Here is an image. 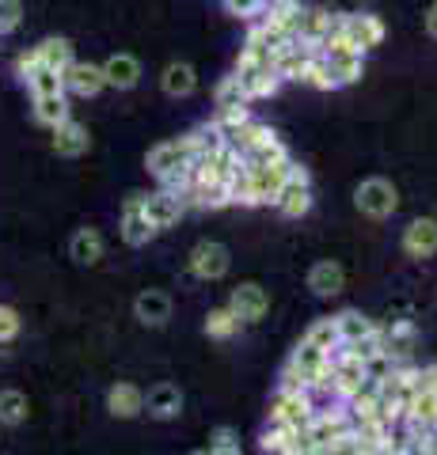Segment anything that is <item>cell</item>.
Listing matches in <instances>:
<instances>
[{
    "label": "cell",
    "mask_w": 437,
    "mask_h": 455,
    "mask_svg": "<svg viewBox=\"0 0 437 455\" xmlns=\"http://www.w3.org/2000/svg\"><path fill=\"white\" fill-rule=\"evenodd\" d=\"M430 436H433V444H437V425H433V429H430Z\"/></svg>",
    "instance_id": "48"
},
{
    "label": "cell",
    "mask_w": 437,
    "mask_h": 455,
    "mask_svg": "<svg viewBox=\"0 0 437 455\" xmlns=\"http://www.w3.org/2000/svg\"><path fill=\"white\" fill-rule=\"evenodd\" d=\"M301 84H308V88H316V92H338V84H335L331 68H328V61H323V53H320V50L308 57V68H304Z\"/></svg>",
    "instance_id": "34"
},
{
    "label": "cell",
    "mask_w": 437,
    "mask_h": 455,
    "mask_svg": "<svg viewBox=\"0 0 437 455\" xmlns=\"http://www.w3.org/2000/svg\"><path fill=\"white\" fill-rule=\"evenodd\" d=\"M312 451H316V448H312V440H308V433H297L278 455H312Z\"/></svg>",
    "instance_id": "44"
},
{
    "label": "cell",
    "mask_w": 437,
    "mask_h": 455,
    "mask_svg": "<svg viewBox=\"0 0 437 455\" xmlns=\"http://www.w3.org/2000/svg\"><path fill=\"white\" fill-rule=\"evenodd\" d=\"M160 232L152 228V220L145 217V194H130L122 202V239L130 247H149Z\"/></svg>",
    "instance_id": "7"
},
{
    "label": "cell",
    "mask_w": 437,
    "mask_h": 455,
    "mask_svg": "<svg viewBox=\"0 0 437 455\" xmlns=\"http://www.w3.org/2000/svg\"><path fill=\"white\" fill-rule=\"evenodd\" d=\"M403 254L407 259H433L437 254V220L433 217H418L403 228Z\"/></svg>",
    "instance_id": "11"
},
{
    "label": "cell",
    "mask_w": 437,
    "mask_h": 455,
    "mask_svg": "<svg viewBox=\"0 0 437 455\" xmlns=\"http://www.w3.org/2000/svg\"><path fill=\"white\" fill-rule=\"evenodd\" d=\"M274 205L281 217H289V220H301L304 212L312 209V175H308L301 164H289V179H286V187L278 190Z\"/></svg>",
    "instance_id": "4"
},
{
    "label": "cell",
    "mask_w": 437,
    "mask_h": 455,
    "mask_svg": "<svg viewBox=\"0 0 437 455\" xmlns=\"http://www.w3.org/2000/svg\"><path fill=\"white\" fill-rule=\"evenodd\" d=\"M426 35H430V38H437V0L426 8Z\"/></svg>",
    "instance_id": "45"
},
{
    "label": "cell",
    "mask_w": 437,
    "mask_h": 455,
    "mask_svg": "<svg viewBox=\"0 0 437 455\" xmlns=\"http://www.w3.org/2000/svg\"><path fill=\"white\" fill-rule=\"evenodd\" d=\"M134 311L145 326H164L167 319H172V296L160 292V289H145L134 300Z\"/></svg>",
    "instance_id": "23"
},
{
    "label": "cell",
    "mask_w": 437,
    "mask_h": 455,
    "mask_svg": "<svg viewBox=\"0 0 437 455\" xmlns=\"http://www.w3.org/2000/svg\"><path fill=\"white\" fill-rule=\"evenodd\" d=\"M23 23V4L20 0H0V35H12Z\"/></svg>",
    "instance_id": "39"
},
{
    "label": "cell",
    "mask_w": 437,
    "mask_h": 455,
    "mask_svg": "<svg viewBox=\"0 0 437 455\" xmlns=\"http://www.w3.org/2000/svg\"><path fill=\"white\" fill-rule=\"evenodd\" d=\"M229 307L239 315V323H259V319H266V311H271V296H266L263 284L244 281V284H236L232 289Z\"/></svg>",
    "instance_id": "10"
},
{
    "label": "cell",
    "mask_w": 437,
    "mask_h": 455,
    "mask_svg": "<svg viewBox=\"0 0 437 455\" xmlns=\"http://www.w3.org/2000/svg\"><path fill=\"white\" fill-rule=\"evenodd\" d=\"M304 341H312V346H320V349L335 353L338 346H343V341H338V331H335V315H331V319H316L312 326H308Z\"/></svg>",
    "instance_id": "36"
},
{
    "label": "cell",
    "mask_w": 437,
    "mask_h": 455,
    "mask_svg": "<svg viewBox=\"0 0 437 455\" xmlns=\"http://www.w3.org/2000/svg\"><path fill=\"white\" fill-rule=\"evenodd\" d=\"M354 205L369 220H388L392 212L400 209V194H396V187H392L388 179H365V182H358V190H354Z\"/></svg>",
    "instance_id": "5"
},
{
    "label": "cell",
    "mask_w": 437,
    "mask_h": 455,
    "mask_svg": "<svg viewBox=\"0 0 437 455\" xmlns=\"http://www.w3.org/2000/svg\"><path fill=\"white\" fill-rule=\"evenodd\" d=\"M232 73L239 76V84H244V92H247L251 103H255V99L278 95V88L286 84V80L274 73V65H247V68H232Z\"/></svg>",
    "instance_id": "14"
},
{
    "label": "cell",
    "mask_w": 437,
    "mask_h": 455,
    "mask_svg": "<svg viewBox=\"0 0 437 455\" xmlns=\"http://www.w3.org/2000/svg\"><path fill=\"white\" fill-rule=\"evenodd\" d=\"M27 88H31V95H53V92H65L61 88V73H53V68H46V65H38L31 76L23 80Z\"/></svg>",
    "instance_id": "37"
},
{
    "label": "cell",
    "mask_w": 437,
    "mask_h": 455,
    "mask_svg": "<svg viewBox=\"0 0 437 455\" xmlns=\"http://www.w3.org/2000/svg\"><path fill=\"white\" fill-rule=\"evenodd\" d=\"M209 455H244L239 448H209Z\"/></svg>",
    "instance_id": "46"
},
{
    "label": "cell",
    "mask_w": 437,
    "mask_h": 455,
    "mask_svg": "<svg viewBox=\"0 0 437 455\" xmlns=\"http://www.w3.org/2000/svg\"><path fill=\"white\" fill-rule=\"evenodd\" d=\"M190 145H187V137H175V140H160V145H152L149 156H145V167H149V175L160 182V190H172L179 194V202H182V194L190 190Z\"/></svg>",
    "instance_id": "1"
},
{
    "label": "cell",
    "mask_w": 437,
    "mask_h": 455,
    "mask_svg": "<svg viewBox=\"0 0 437 455\" xmlns=\"http://www.w3.org/2000/svg\"><path fill=\"white\" fill-rule=\"evenodd\" d=\"M304 433H308V440H312V448H331L335 440L354 433V421H350L346 403H320Z\"/></svg>",
    "instance_id": "3"
},
{
    "label": "cell",
    "mask_w": 437,
    "mask_h": 455,
    "mask_svg": "<svg viewBox=\"0 0 437 455\" xmlns=\"http://www.w3.org/2000/svg\"><path fill=\"white\" fill-rule=\"evenodd\" d=\"M53 152L65 156V160H77V156H84L92 148V133H88V125L77 122V118H65L61 125H53Z\"/></svg>",
    "instance_id": "13"
},
{
    "label": "cell",
    "mask_w": 437,
    "mask_h": 455,
    "mask_svg": "<svg viewBox=\"0 0 437 455\" xmlns=\"http://www.w3.org/2000/svg\"><path fill=\"white\" fill-rule=\"evenodd\" d=\"M190 455H209V451H190Z\"/></svg>",
    "instance_id": "49"
},
{
    "label": "cell",
    "mask_w": 437,
    "mask_h": 455,
    "mask_svg": "<svg viewBox=\"0 0 437 455\" xmlns=\"http://www.w3.org/2000/svg\"><path fill=\"white\" fill-rule=\"evenodd\" d=\"M145 414L157 418V421H172L182 414V391L175 383H157L149 395H145Z\"/></svg>",
    "instance_id": "20"
},
{
    "label": "cell",
    "mask_w": 437,
    "mask_h": 455,
    "mask_svg": "<svg viewBox=\"0 0 437 455\" xmlns=\"http://www.w3.org/2000/svg\"><path fill=\"white\" fill-rule=\"evenodd\" d=\"M160 88H164V95H172V99L194 95V92H198V68H194L190 61H172V65H164Z\"/></svg>",
    "instance_id": "19"
},
{
    "label": "cell",
    "mask_w": 437,
    "mask_h": 455,
    "mask_svg": "<svg viewBox=\"0 0 437 455\" xmlns=\"http://www.w3.org/2000/svg\"><path fill=\"white\" fill-rule=\"evenodd\" d=\"M297 433H304V429H293V425H271V421H266V429H263V436H259V448H263L266 455H278Z\"/></svg>",
    "instance_id": "35"
},
{
    "label": "cell",
    "mask_w": 437,
    "mask_h": 455,
    "mask_svg": "<svg viewBox=\"0 0 437 455\" xmlns=\"http://www.w3.org/2000/svg\"><path fill=\"white\" fill-rule=\"evenodd\" d=\"M209 448H239V436L232 425H217V429L209 433Z\"/></svg>",
    "instance_id": "42"
},
{
    "label": "cell",
    "mask_w": 437,
    "mask_h": 455,
    "mask_svg": "<svg viewBox=\"0 0 437 455\" xmlns=\"http://www.w3.org/2000/svg\"><path fill=\"white\" fill-rule=\"evenodd\" d=\"M335 331H338V341H358L365 334H373L376 323L369 315H361V311H338V315H335Z\"/></svg>",
    "instance_id": "27"
},
{
    "label": "cell",
    "mask_w": 437,
    "mask_h": 455,
    "mask_svg": "<svg viewBox=\"0 0 437 455\" xmlns=\"http://www.w3.org/2000/svg\"><path fill=\"white\" fill-rule=\"evenodd\" d=\"M335 23H338V12L323 8V4H304L301 8V35L297 38L308 42V46H320Z\"/></svg>",
    "instance_id": "18"
},
{
    "label": "cell",
    "mask_w": 437,
    "mask_h": 455,
    "mask_svg": "<svg viewBox=\"0 0 437 455\" xmlns=\"http://www.w3.org/2000/svg\"><path fill=\"white\" fill-rule=\"evenodd\" d=\"M103 254H107V243L95 228H77L73 239H69V259L77 266H95L103 262Z\"/></svg>",
    "instance_id": "21"
},
{
    "label": "cell",
    "mask_w": 437,
    "mask_h": 455,
    "mask_svg": "<svg viewBox=\"0 0 437 455\" xmlns=\"http://www.w3.org/2000/svg\"><path fill=\"white\" fill-rule=\"evenodd\" d=\"M308 289H312V296H320V300H331V296H338V292L346 289L343 266L331 262V259L316 262L312 269H308Z\"/></svg>",
    "instance_id": "16"
},
{
    "label": "cell",
    "mask_w": 437,
    "mask_h": 455,
    "mask_svg": "<svg viewBox=\"0 0 437 455\" xmlns=\"http://www.w3.org/2000/svg\"><path fill=\"white\" fill-rule=\"evenodd\" d=\"M271 133H274V130H271V125H266V122H255V118H247V122L239 125V130H236V133L229 137V145H232V148H236L239 156H247L251 148L259 145L263 137H271Z\"/></svg>",
    "instance_id": "33"
},
{
    "label": "cell",
    "mask_w": 437,
    "mask_h": 455,
    "mask_svg": "<svg viewBox=\"0 0 437 455\" xmlns=\"http://www.w3.org/2000/svg\"><path fill=\"white\" fill-rule=\"evenodd\" d=\"M384 331V349H388V357L392 361H407L411 357V349H415V341H418V331H415V323H407V319H396L392 326H380Z\"/></svg>",
    "instance_id": "24"
},
{
    "label": "cell",
    "mask_w": 437,
    "mask_h": 455,
    "mask_svg": "<svg viewBox=\"0 0 437 455\" xmlns=\"http://www.w3.org/2000/svg\"><path fill=\"white\" fill-rule=\"evenodd\" d=\"M20 311L16 307H8V304H0V346L4 341H16L20 338Z\"/></svg>",
    "instance_id": "40"
},
{
    "label": "cell",
    "mask_w": 437,
    "mask_h": 455,
    "mask_svg": "<svg viewBox=\"0 0 437 455\" xmlns=\"http://www.w3.org/2000/svg\"><path fill=\"white\" fill-rule=\"evenodd\" d=\"M338 23H343L346 38L354 42V50L369 53L376 50L380 42H384V23H380V16H373V12H350V16H338Z\"/></svg>",
    "instance_id": "8"
},
{
    "label": "cell",
    "mask_w": 437,
    "mask_h": 455,
    "mask_svg": "<svg viewBox=\"0 0 437 455\" xmlns=\"http://www.w3.org/2000/svg\"><path fill=\"white\" fill-rule=\"evenodd\" d=\"M407 418L433 429L437 425V391H411V398H407Z\"/></svg>",
    "instance_id": "31"
},
{
    "label": "cell",
    "mask_w": 437,
    "mask_h": 455,
    "mask_svg": "<svg viewBox=\"0 0 437 455\" xmlns=\"http://www.w3.org/2000/svg\"><path fill=\"white\" fill-rule=\"evenodd\" d=\"M38 57H42V65H46V68H53V73H65V68L77 61V50H73V42H69V38L53 35V38L38 42Z\"/></svg>",
    "instance_id": "26"
},
{
    "label": "cell",
    "mask_w": 437,
    "mask_h": 455,
    "mask_svg": "<svg viewBox=\"0 0 437 455\" xmlns=\"http://www.w3.org/2000/svg\"><path fill=\"white\" fill-rule=\"evenodd\" d=\"M103 80H107V88L134 92L141 84V61L134 53H110L103 61Z\"/></svg>",
    "instance_id": "15"
},
{
    "label": "cell",
    "mask_w": 437,
    "mask_h": 455,
    "mask_svg": "<svg viewBox=\"0 0 437 455\" xmlns=\"http://www.w3.org/2000/svg\"><path fill=\"white\" fill-rule=\"evenodd\" d=\"M65 118H73L69 114V95L65 92H53V95H35V122L53 130V125H61Z\"/></svg>",
    "instance_id": "25"
},
{
    "label": "cell",
    "mask_w": 437,
    "mask_h": 455,
    "mask_svg": "<svg viewBox=\"0 0 437 455\" xmlns=\"http://www.w3.org/2000/svg\"><path fill=\"white\" fill-rule=\"evenodd\" d=\"M229 266H232L229 247L214 243V239H202V243L190 251V259H187V269L198 281H221L224 274H229Z\"/></svg>",
    "instance_id": "6"
},
{
    "label": "cell",
    "mask_w": 437,
    "mask_h": 455,
    "mask_svg": "<svg viewBox=\"0 0 437 455\" xmlns=\"http://www.w3.org/2000/svg\"><path fill=\"white\" fill-rule=\"evenodd\" d=\"M281 160H289V152H286V145H281V137H278V133L263 137L259 145L244 156V164H247V167H266V164H281Z\"/></svg>",
    "instance_id": "29"
},
{
    "label": "cell",
    "mask_w": 437,
    "mask_h": 455,
    "mask_svg": "<svg viewBox=\"0 0 437 455\" xmlns=\"http://www.w3.org/2000/svg\"><path fill=\"white\" fill-rule=\"evenodd\" d=\"M214 107H217V110H232V107H251V99H247L244 84H239V76H236V73H232V76H224V80L217 84V92H214Z\"/></svg>",
    "instance_id": "32"
},
{
    "label": "cell",
    "mask_w": 437,
    "mask_h": 455,
    "mask_svg": "<svg viewBox=\"0 0 437 455\" xmlns=\"http://www.w3.org/2000/svg\"><path fill=\"white\" fill-rule=\"evenodd\" d=\"M316 395L301 391V387H278L271 398V410H266V421L271 425H293V429H308V421L316 414Z\"/></svg>",
    "instance_id": "2"
},
{
    "label": "cell",
    "mask_w": 437,
    "mask_h": 455,
    "mask_svg": "<svg viewBox=\"0 0 437 455\" xmlns=\"http://www.w3.org/2000/svg\"><path fill=\"white\" fill-rule=\"evenodd\" d=\"M312 455H335V451H331V448H316Z\"/></svg>",
    "instance_id": "47"
},
{
    "label": "cell",
    "mask_w": 437,
    "mask_h": 455,
    "mask_svg": "<svg viewBox=\"0 0 437 455\" xmlns=\"http://www.w3.org/2000/svg\"><path fill=\"white\" fill-rule=\"evenodd\" d=\"M323 61H328L338 88H350V84H358L365 76V53L358 50H331V53H323Z\"/></svg>",
    "instance_id": "17"
},
{
    "label": "cell",
    "mask_w": 437,
    "mask_h": 455,
    "mask_svg": "<svg viewBox=\"0 0 437 455\" xmlns=\"http://www.w3.org/2000/svg\"><path fill=\"white\" fill-rule=\"evenodd\" d=\"M247 118H251V110H247V107H232V110H217V114H214V125H217L224 137H232Z\"/></svg>",
    "instance_id": "38"
},
{
    "label": "cell",
    "mask_w": 437,
    "mask_h": 455,
    "mask_svg": "<svg viewBox=\"0 0 437 455\" xmlns=\"http://www.w3.org/2000/svg\"><path fill=\"white\" fill-rule=\"evenodd\" d=\"M38 65H42V57H38V46H31L27 53H20V57H16V76H20V80H27V76H31Z\"/></svg>",
    "instance_id": "43"
},
{
    "label": "cell",
    "mask_w": 437,
    "mask_h": 455,
    "mask_svg": "<svg viewBox=\"0 0 437 455\" xmlns=\"http://www.w3.org/2000/svg\"><path fill=\"white\" fill-rule=\"evenodd\" d=\"M61 88L65 95H77V99H95L103 88H107V80H103V65H92V61H73L61 73Z\"/></svg>",
    "instance_id": "9"
},
{
    "label": "cell",
    "mask_w": 437,
    "mask_h": 455,
    "mask_svg": "<svg viewBox=\"0 0 437 455\" xmlns=\"http://www.w3.org/2000/svg\"><path fill=\"white\" fill-rule=\"evenodd\" d=\"M107 410L115 418H122V421L145 414V391L134 387V383H115V387L107 391Z\"/></svg>",
    "instance_id": "22"
},
{
    "label": "cell",
    "mask_w": 437,
    "mask_h": 455,
    "mask_svg": "<svg viewBox=\"0 0 437 455\" xmlns=\"http://www.w3.org/2000/svg\"><path fill=\"white\" fill-rule=\"evenodd\" d=\"M239 326H244V323H239V315H236L229 304H224V307H214V311L206 315V334L214 338V341H229V338H236Z\"/></svg>",
    "instance_id": "28"
},
{
    "label": "cell",
    "mask_w": 437,
    "mask_h": 455,
    "mask_svg": "<svg viewBox=\"0 0 437 455\" xmlns=\"http://www.w3.org/2000/svg\"><path fill=\"white\" fill-rule=\"evenodd\" d=\"M182 212H187V205L179 202V194H172V190H152V194H145V217L152 220L157 232L175 228L182 220Z\"/></svg>",
    "instance_id": "12"
},
{
    "label": "cell",
    "mask_w": 437,
    "mask_h": 455,
    "mask_svg": "<svg viewBox=\"0 0 437 455\" xmlns=\"http://www.w3.org/2000/svg\"><path fill=\"white\" fill-rule=\"evenodd\" d=\"M27 414H31V403H27L23 391H16V387L0 391V425H23Z\"/></svg>",
    "instance_id": "30"
},
{
    "label": "cell",
    "mask_w": 437,
    "mask_h": 455,
    "mask_svg": "<svg viewBox=\"0 0 437 455\" xmlns=\"http://www.w3.org/2000/svg\"><path fill=\"white\" fill-rule=\"evenodd\" d=\"M221 4L229 8V16H236V20H255L263 12L259 0H221Z\"/></svg>",
    "instance_id": "41"
}]
</instances>
